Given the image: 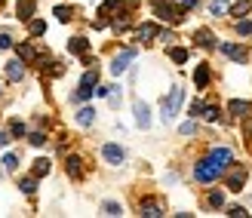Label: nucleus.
Segmentation results:
<instances>
[{"mask_svg":"<svg viewBox=\"0 0 252 218\" xmlns=\"http://www.w3.org/2000/svg\"><path fill=\"white\" fill-rule=\"evenodd\" d=\"M126 25H129V12H117V19H114V31H123Z\"/></svg>","mask_w":252,"mask_h":218,"instance_id":"obj_24","label":"nucleus"},{"mask_svg":"<svg viewBox=\"0 0 252 218\" xmlns=\"http://www.w3.org/2000/svg\"><path fill=\"white\" fill-rule=\"evenodd\" d=\"M203 117H206L209 123H216V120H219V108H216V105H209V108H203Z\"/></svg>","mask_w":252,"mask_h":218,"instance_id":"obj_30","label":"nucleus"},{"mask_svg":"<svg viewBox=\"0 0 252 218\" xmlns=\"http://www.w3.org/2000/svg\"><path fill=\"white\" fill-rule=\"evenodd\" d=\"M19 56H22L25 62H28V59H34L37 53H34V46H31V43H19Z\"/></svg>","mask_w":252,"mask_h":218,"instance_id":"obj_25","label":"nucleus"},{"mask_svg":"<svg viewBox=\"0 0 252 218\" xmlns=\"http://www.w3.org/2000/svg\"><path fill=\"white\" fill-rule=\"evenodd\" d=\"M160 31H157V25H138V31H135V37H138V40H154V37H157Z\"/></svg>","mask_w":252,"mask_h":218,"instance_id":"obj_11","label":"nucleus"},{"mask_svg":"<svg viewBox=\"0 0 252 218\" xmlns=\"http://www.w3.org/2000/svg\"><path fill=\"white\" fill-rule=\"evenodd\" d=\"M22 190H25V194H34V190H37V182H34V178H22V185H19Z\"/></svg>","mask_w":252,"mask_h":218,"instance_id":"obj_28","label":"nucleus"},{"mask_svg":"<svg viewBox=\"0 0 252 218\" xmlns=\"http://www.w3.org/2000/svg\"><path fill=\"white\" fill-rule=\"evenodd\" d=\"M221 203H224V194H221V190H212V194H209V206H221Z\"/></svg>","mask_w":252,"mask_h":218,"instance_id":"obj_31","label":"nucleus"},{"mask_svg":"<svg viewBox=\"0 0 252 218\" xmlns=\"http://www.w3.org/2000/svg\"><path fill=\"white\" fill-rule=\"evenodd\" d=\"M6 77H9V80H22V77H25V62H9V65H6Z\"/></svg>","mask_w":252,"mask_h":218,"instance_id":"obj_12","label":"nucleus"},{"mask_svg":"<svg viewBox=\"0 0 252 218\" xmlns=\"http://www.w3.org/2000/svg\"><path fill=\"white\" fill-rule=\"evenodd\" d=\"M194 83H197V89H206V83H209V65H200L194 71Z\"/></svg>","mask_w":252,"mask_h":218,"instance_id":"obj_13","label":"nucleus"},{"mask_svg":"<svg viewBox=\"0 0 252 218\" xmlns=\"http://www.w3.org/2000/svg\"><path fill=\"white\" fill-rule=\"evenodd\" d=\"M43 31H46V25H43L40 19H31V34H34V37H40Z\"/></svg>","mask_w":252,"mask_h":218,"instance_id":"obj_29","label":"nucleus"},{"mask_svg":"<svg viewBox=\"0 0 252 218\" xmlns=\"http://www.w3.org/2000/svg\"><path fill=\"white\" fill-rule=\"evenodd\" d=\"M93 120H95V111L93 108H80L77 111V123L80 126H93Z\"/></svg>","mask_w":252,"mask_h":218,"instance_id":"obj_17","label":"nucleus"},{"mask_svg":"<svg viewBox=\"0 0 252 218\" xmlns=\"http://www.w3.org/2000/svg\"><path fill=\"white\" fill-rule=\"evenodd\" d=\"M6 142H9V135H6V132H0V148H3Z\"/></svg>","mask_w":252,"mask_h":218,"instance_id":"obj_40","label":"nucleus"},{"mask_svg":"<svg viewBox=\"0 0 252 218\" xmlns=\"http://www.w3.org/2000/svg\"><path fill=\"white\" fill-rule=\"evenodd\" d=\"M197 6V0H182V9H194Z\"/></svg>","mask_w":252,"mask_h":218,"instance_id":"obj_39","label":"nucleus"},{"mask_svg":"<svg viewBox=\"0 0 252 218\" xmlns=\"http://www.w3.org/2000/svg\"><path fill=\"white\" fill-rule=\"evenodd\" d=\"M169 59L179 62V65H185V62H188V49H182V46H169Z\"/></svg>","mask_w":252,"mask_h":218,"instance_id":"obj_20","label":"nucleus"},{"mask_svg":"<svg viewBox=\"0 0 252 218\" xmlns=\"http://www.w3.org/2000/svg\"><path fill=\"white\" fill-rule=\"evenodd\" d=\"M249 108H252L249 101H237V98H234L231 105H228V111L234 114V117H246V114H249Z\"/></svg>","mask_w":252,"mask_h":218,"instance_id":"obj_16","label":"nucleus"},{"mask_svg":"<svg viewBox=\"0 0 252 218\" xmlns=\"http://www.w3.org/2000/svg\"><path fill=\"white\" fill-rule=\"evenodd\" d=\"M49 172V160H34V178H43Z\"/></svg>","mask_w":252,"mask_h":218,"instance_id":"obj_22","label":"nucleus"},{"mask_svg":"<svg viewBox=\"0 0 252 218\" xmlns=\"http://www.w3.org/2000/svg\"><path fill=\"white\" fill-rule=\"evenodd\" d=\"M224 9H228V3H224V0H216V3H212V6H209V12H216V16H221V12H224Z\"/></svg>","mask_w":252,"mask_h":218,"instance_id":"obj_33","label":"nucleus"},{"mask_svg":"<svg viewBox=\"0 0 252 218\" xmlns=\"http://www.w3.org/2000/svg\"><path fill=\"white\" fill-rule=\"evenodd\" d=\"M221 53L234 59V62H246V49L243 46H234V43H221Z\"/></svg>","mask_w":252,"mask_h":218,"instance_id":"obj_8","label":"nucleus"},{"mask_svg":"<svg viewBox=\"0 0 252 218\" xmlns=\"http://www.w3.org/2000/svg\"><path fill=\"white\" fill-rule=\"evenodd\" d=\"M249 9H252V0H237V3L231 6V12H234V16H246Z\"/></svg>","mask_w":252,"mask_h":218,"instance_id":"obj_21","label":"nucleus"},{"mask_svg":"<svg viewBox=\"0 0 252 218\" xmlns=\"http://www.w3.org/2000/svg\"><path fill=\"white\" fill-rule=\"evenodd\" d=\"M154 16L160 22H169V25H179L182 22V12L175 9V6H169L166 0H154Z\"/></svg>","mask_w":252,"mask_h":218,"instance_id":"obj_3","label":"nucleus"},{"mask_svg":"<svg viewBox=\"0 0 252 218\" xmlns=\"http://www.w3.org/2000/svg\"><path fill=\"white\" fill-rule=\"evenodd\" d=\"M12 46V37L9 34H0V49H9Z\"/></svg>","mask_w":252,"mask_h":218,"instance_id":"obj_37","label":"nucleus"},{"mask_svg":"<svg viewBox=\"0 0 252 218\" xmlns=\"http://www.w3.org/2000/svg\"><path fill=\"white\" fill-rule=\"evenodd\" d=\"M182 101H185V93H182V89H179V86H175V89H169V95L160 101V117H163V123L175 120V114H179Z\"/></svg>","mask_w":252,"mask_h":218,"instance_id":"obj_2","label":"nucleus"},{"mask_svg":"<svg viewBox=\"0 0 252 218\" xmlns=\"http://www.w3.org/2000/svg\"><path fill=\"white\" fill-rule=\"evenodd\" d=\"M68 49L74 56H83L86 49H90V40H83V37H71V43H68Z\"/></svg>","mask_w":252,"mask_h":218,"instance_id":"obj_15","label":"nucleus"},{"mask_svg":"<svg viewBox=\"0 0 252 218\" xmlns=\"http://www.w3.org/2000/svg\"><path fill=\"white\" fill-rule=\"evenodd\" d=\"M56 19L59 22H71V6H56Z\"/></svg>","mask_w":252,"mask_h":218,"instance_id":"obj_27","label":"nucleus"},{"mask_svg":"<svg viewBox=\"0 0 252 218\" xmlns=\"http://www.w3.org/2000/svg\"><path fill=\"white\" fill-rule=\"evenodd\" d=\"M179 132H182V135H194V132H197V126L188 120V123H182V129H179Z\"/></svg>","mask_w":252,"mask_h":218,"instance_id":"obj_34","label":"nucleus"},{"mask_svg":"<svg viewBox=\"0 0 252 218\" xmlns=\"http://www.w3.org/2000/svg\"><path fill=\"white\" fill-rule=\"evenodd\" d=\"M16 16L31 22V16H34V0H19V3H16Z\"/></svg>","mask_w":252,"mask_h":218,"instance_id":"obj_10","label":"nucleus"},{"mask_svg":"<svg viewBox=\"0 0 252 218\" xmlns=\"http://www.w3.org/2000/svg\"><path fill=\"white\" fill-rule=\"evenodd\" d=\"M132 111H135V123H138V129H148V126H151V111H148V105H145V101H135Z\"/></svg>","mask_w":252,"mask_h":218,"instance_id":"obj_7","label":"nucleus"},{"mask_svg":"<svg viewBox=\"0 0 252 218\" xmlns=\"http://www.w3.org/2000/svg\"><path fill=\"white\" fill-rule=\"evenodd\" d=\"M9 132H12V135H16V138H19V135H25V126H22V123L16 120V123H12V126H9Z\"/></svg>","mask_w":252,"mask_h":218,"instance_id":"obj_35","label":"nucleus"},{"mask_svg":"<svg viewBox=\"0 0 252 218\" xmlns=\"http://www.w3.org/2000/svg\"><path fill=\"white\" fill-rule=\"evenodd\" d=\"M102 157H105L111 166H120V163L126 160V151H123L120 145H105V148H102Z\"/></svg>","mask_w":252,"mask_h":218,"instance_id":"obj_5","label":"nucleus"},{"mask_svg":"<svg viewBox=\"0 0 252 218\" xmlns=\"http://www.w3.org/2000/svg\"><path fill=\"white\" fill-rule=\"evenodd\" d=\"M237 31H240V34H249V31H252V25H249L246 19H240V22H237Z\"/></svg>","mask_w":252,"mask_h":218,"instance_id":"obj_36","label":"nucleus"},{"mask_svg":"<svg viewBox=\"0 0 252 218\" xmlns=\"http://www.w3.org/2000/svg\"><path fill=\"white\" fill-rule=\"evenodd\" d=\"M16 166H19V157H16V154H6V157H3V169L16 172Z\"/></svg>","mask_w":252,"mask_h":218,"instance_id":"obj_23","label":"nucleus"},{"mask_svg":"<svg viewBox=\"0 0 252 218\" xmlns=\"http://www.w3.org/2000/svg\"><path fill=\"white\" fill-rule=\"evenodd\" d=\"M102 215H123L120 203H105V206H102Z\"/></svg>","mask_w":252,"mask_h":218,"instance_id":"obj_26","label":"nucleus"},{"mask_svg":"<svg viewBox=\"0 0 252 218\" xmlns=\"http://www.w3.org/2000/svg\"><path fill=\"white\" fill-rule=\"evenodd\" d=\"M246 185V169H237V172H231V178H228V187L231 190H240Z\"/></svg>","mask_w":252,"mask_h":218,"instance_id":"obj_14","label":"nucleus"},{"mask_svg":"<svg viewBox=\"0 0 252 218\" xmlns=\"http://www.w3.org/2000/svg\"><path fill=\"white\" fill-rule=\"evenodd\" d=\"M138 215H145V218H157V215H163V209L157 206V203H145V206H142V212H138Z\"/></svg>","mask_w":252,"mask_h":218,"instance_id":"obj_19","label":"nucleus"},{"mask_svg":"<svg viewBox=\"0 0 252 218\" xmlns=\"http://www.w3.org/2000/svg\"><path fill=\"white\" fill-rule=\"evenodd\" d=\"M228 215H240V218H246V215H249V212H246V209H243V206H231V212H228Z\"/></svg>","mask_w":252,"mask_h":218,"instance_id":"obj_38","label":"nucleus"},{"mask_svg":"<svg viewBox=\"0 0 252 218\" xmlns=\"http://www.w3.org/2000/svg\"><path fill=\"white\" fill-rule=\"evenodd\" d=\"M194 40H197V46H216V34H212V31H206V28H200L197 34H194Z\"/></svg>","mask_w":252,"mask_h":218,"instance_id":"obj_9","label":"nucleus"},{"mask_svg":"<svg viewBox=\"0 0 252 218\" xmlns=\"http://www.w3.org/2000/svg\"><path fill=\"white\" fill-rule=\"evenodd\" d=\"M28 142L40 148V145H46V135H43V132H31V135H28Z\"/></svg>","mask_w":252,"mask_h":218,"instance_id":"obj_32","label":"nucleus"},{"mask_svg":"<svg viewBox=\"0 0 252 218\" xmlns=\"http://www.w3.org/2000/svg\"><path fill=\"white\" fill-rule=\"evenodd\" d=\"M80 163H83L80 157H68V175H71V178H80V175H83V166H80Z\"/></svg>","mask_w":252,"mask_h":218,"instance_id":"obj_18","label":"nucleus"},{"mask_svg":"<svg viewBox=\"0 0 252 218\" xmlns=\"http://www.w3.org/2000/svg\"><path fill=\"white\" fill-rule=\"evenodd\" d=\"M231 163H234V154H231L228 148H216L206 160H200V163H197L194 178H197V182H203V185H209V182H216V178H219L224 169H228Z\"/></svg>","mask_w":252,"mask_h":218,"instance_id":"obj_1","label":"nucleus"},{"mask_svg":"<svg viewBox=\"0 0 252 218\" xmlns=\"http://www.w3.org/2000/svg\"><path fill=\"white\" fill-rule=\"evenodd\" d=\"M95 80H98L95 68H93V71H86V74H83V80H80V89L74 93V98H77V101H86V98L93 95V86H95Z\"/></svg>","mask_w":252,"mask_h":218,"instance_id":"obj_4","label":"nucleus"},{"mask_svg":"<svg viewBox=\"0 0 252 218\" xmlns=\"http://www.w3.org/2000/svg\"><path fill=\"white\" fill-rule=\"evenodd\" d=\"M135 59V49H123V53L111 62V74H123L126 71V65H129V62Z\"/></svg>","mask_w":252,"mask_h":218,"instance_id":"obj_6","label":"nucleus"}]
</instances>
